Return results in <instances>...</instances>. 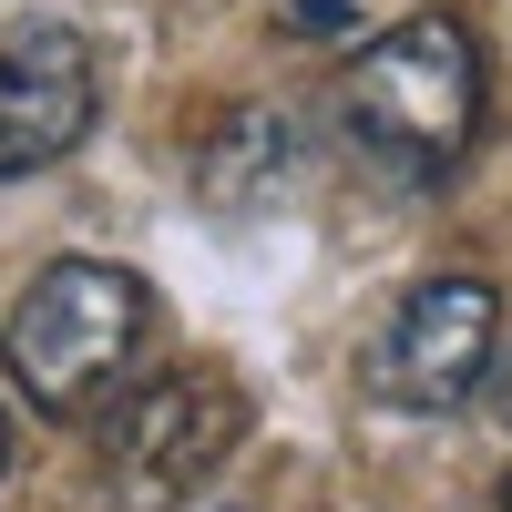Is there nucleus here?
<instances>
[{"label":"nucleus","mask_w":512,"mask_h":512,"mask_svg":"<svg viewBox=\"0 0 512 512\" xmlns=\"http://www.w3.org/2000/svg\"><path fill=\"white\" fill-rule=\"evenodd\" d=\"M287 175H297V123L267 113V103H236L216 134H205V154H195V185H205V205H226V216L277 205Z\"/></svg>","instance_id":"423d86ee"},{"label":"nucleus","mask_w":512,"mask_h":512,"mask_svg":"<svg viewBox=\"0 0 512 512\" xmlns=\"http://www.w3.org/2000/svg\"><path fill=\"white\" fill-rule=\"evenodd\" d=\"M93 113H103V82H93L82 31L31 21V31L0 41V185L62 164L82 134H93Z\"/></svg>","instance_id":"39448f33"},{"label":"nucleus","mask_w":512,"mask_h":512,"mask_svg":"<svg viewBox=\"0 0 512 512\" xmlns=\"http://www.w3.org/2000/svg\"><path fill=\"white\" fill-rule=\"evenodd\" d=\"M144 328H154V297H144L134 267H113V256H52L21 287V308L0 318V369H11V390L41 420H82L134 379Z\"/></svg>","instance_id":"f03ea898"},{"label":"nucleus","mask_w":512,"mask_h":512,"mask_svg":"<svg viewBox=\"0 0 512 512\" xmlns=\"http://www.w3.org/2000/svg\"><path fill=\"white\" fill-rule=\"evenodd\" d=\"M0 472H11V410H0Z\"/></svg>","instance_id":"6e6552de"},{"label":"nucleus","mask_w":512,"mask_h":512,"mask_svg":"<svg viewBox=\"0 0 512 512\" xmlns=\"http://www.w3.org/2000/svg\"><path fill=\"white\" fill-rule=\"evenodd\" d=\"M246 390L226 369H164L113 420V502L123 512H185L246 441Z\"/></svg>","instance_id":"7ed1b4c3"},{"label":"nucleus","mask_w":512,"mask_h":512,"mask_svg":"<svg viewBox=\"0 0 512 512\" xmlns=\"http://www.w3.org/2000/svg\"><path fill=\"white\" fill-rule=\"evenodd\" d=\"M502 512H512V472H502Z\"/></svg>","instance_id":"1a4fd4ad"},{"label":"nucleus","mask_w":512,"mask_h":512,"mask_svg":"<svg viewBox=\"0 0 512 512\" xmlns=\"http://www.w3.org/2000/svg\"><path fill=\"white\" fill-rule=\"evenodd\" d=\"M338 123L400 185H441L482 134V41L461 11H410L369 31L338 72Z\"/></svg>","instance_id":"f257e3e1"},{"label":"nucleus","mask_w":512,"mask_h":512,"mask_svg":"<svg viewBox=\"0 0 512 512\" xmlns=\"http://www.w3.org/2000/svg\"><path fill=\"white\" fill-rule=\"evenodd\" d=\"M287 31H318V41H369V31H359V0H287Z\"/></svg>","instance_id":"0eeeda50"},{"label":"nucleus","mask_w":512,"mask_h":512,"mask_svg":"<svg viewBox=\"0 0 512 512\" xmlns=\"http://www.w3.org/2000/svg\"><path fill=\"white\" fill-rule=\"evenodd\" d=\"M492 349H502V287L492 277H420L369 349V390L390 410H461L492 379Z\"/></svg>","instance_id":"20e7f679"}]
</instances>
